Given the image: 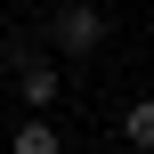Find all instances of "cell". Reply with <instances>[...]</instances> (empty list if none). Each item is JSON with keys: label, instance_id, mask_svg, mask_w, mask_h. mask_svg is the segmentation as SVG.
Masks as SVG:
<instances>
[{"label": "cell", "instance_id": "cell-1", "mask_svg": "<svg viewBox=\"0 0 154 154\" xmlns=\"http://www.w3.org/2000/svg\"><path fill=\"white\" fill-rule=\"evenodd\" d=\"M106 41H114V16L97 0H57L49 8V49L57 57H97Z\"/></svg>", "mask_w": 154, "mask_h": 154}, {"label": "cell", "instance_id": "cell-2", "mask_svg": "<svg viewBox=\"0 0 154 154\" xmlns=\"http://www.w3.org/2000/svg\"><path fill=\"white\" fill-rule=\"evenodd\" d=\"M8 89L24 97V114H49V106L65 97V73H57L32 41H8Z\"/></svg>", "mask_w": 154, "mask_h": 154}, {"label": "cell", "instance_id": "cell-3", "mask_svg": "<svg viewBox=\"0 0 154 154\" xmlns=\"http://www.w3.org/2000/svg\"><path fill=\"white\" fill-rule=\"evenodd\" d=\"M8 154H65V130H57L49 114H24V122L8 130Z\"/></svg>", "mask_w": 154, "mask_h": 154}, {"label": "cell", "instance_id": "cell-4", "mask_svg": "<svg viewBox=\"0 0 154 154\" xmlns=\"http://www.w3.org/2000/svg\"><path fill=\"white\" fill-rule=\"evenodd\" d=\"M122 146L154 154V97H130V106H122Z\"/></svg>", "mask_w": 154, "mask_h": 154}, {"label": "cell", "instance_id": "cell-5", "mask_svg": "<svg viewBox=\"0 0 154 154\" xmlns=\"http://www.w3.org/2000/svg\"><path fill=\"white\" fill-rule=\"evenodd\" d=\"M73 154H106V146H73Z\"/></svg>", "mask_w": 154, "mask_h": 154}]
</instances>
